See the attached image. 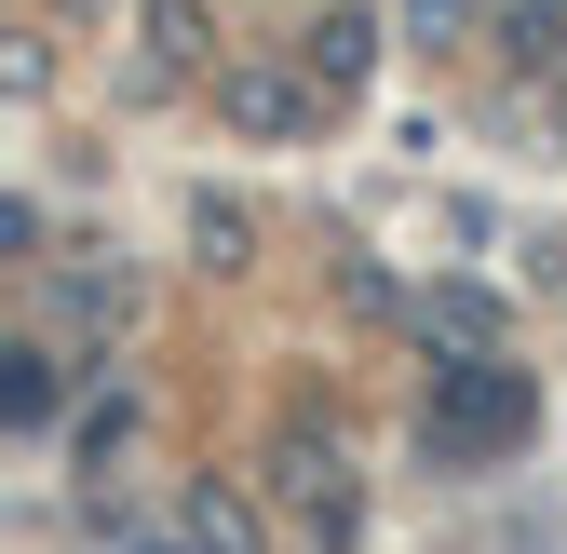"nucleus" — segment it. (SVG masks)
Here are the masks:
<instances>
[{"label": "nucleus", "instance_id": "obj_1", "mask_svg": "<svg viewBox=\"0 0 567 554\" xmlns=\"http://www.w3.org/2000/svg\"><path fill=\"white\" fill-rule=\"evenodd\" d=\"M527 379L514 366H433V420H419V433H433V460H486V447H514L527 433Z\"/></svg>", "mask_w": 567, "mask_h": 554}]
</instances>
